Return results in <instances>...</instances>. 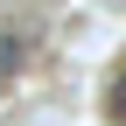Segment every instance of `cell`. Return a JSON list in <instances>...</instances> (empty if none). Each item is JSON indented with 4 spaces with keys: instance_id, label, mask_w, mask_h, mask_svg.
<instances>
[{
    "instance_id": "cell-1",
    "label": "cell",
    "mask_w": 126,
    "mask_h": 126,
    "mask_svg": "<svg viewBox=\"0 0 126 126\" xmlns=\"http://www.w3.org/2000/svg\"><path fill=\"white\" fill-rule=\"evenodd\" d=\"M14 63H21V42H14V35H0V70H14Z\"/></svg>"
},
{
    "instance_id": "cell-2",
    "label": "cell",
    "mask_w": 126,
    "mask_h": 126,
    "mask_svg": "<svg viewBox=\"0 0 126 126\" xmlns=\"http://www.w3.org/2000/svg\"><path fill=\"white\" fill-rule=\"evenodd\" d=\"M112 112H119V119H126V70H119V77H112Z\"/></svg>"
}]
</instances>
